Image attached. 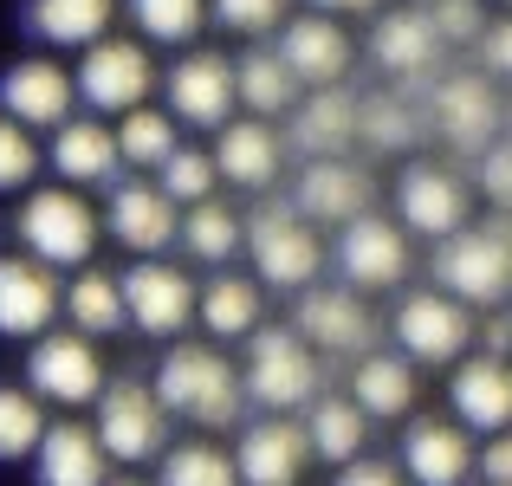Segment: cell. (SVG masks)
<instances>
[{"label":"cell","mask_w":512,"mask_h":486,"mask_svg":"<svg viewBox=\"0 0 512 486\" xmlns=\"http://www.w3.org/2000/svg\"><path fill=\"white\" fill-rule=\"evenodd\" d=\"M150 389H156V402H163V415H182V422H195V428H234L240 409H247L240 370L214 344H169V357L156 363Z\"/></svg>","instance_id":"cell-1"},{"label":"cell","mask_w":512,"mask_h":486,"mask_svg":"<svg viewBox=\"0 0 512 486\" xmlns=\"http://www.w3.org/2000/svg\"><path fill=\"white\" fill-rule=\"evenodd\" d=\"M435 292H448L454 305H500L512 299V221L461 227L454 240H441L435 260Z\"/></svg>","instance_id":"cell-2"},{"label":"cell","mask_w":512,"mask_h":486,"mask_svg":"<svg viewBox=\"0 0 512 486\" xmlns=\"http://www.w3.org/2000/svg\"><path fill=\"white\" fill-rule=\"evenodd\" d=\"M318 383H325V363L292 337V324H260L247 337V363H240V389H247L260 409L292 415V409H312Z\"/></svg>","instance_id":"cell-3"},{"label":"cell","mask_w":512,"mask_h":486,"mask_svg":"<svg viewBox=\"0 0 512 486\" xmlns=\"http://www.w3.org/2000/svg\"><path fill=\"white\" fill-rule=\"evenodd\" d=\"M20 247L33 266H85L98 253V208L78 188H33L20 208Z\"/></svg>","instance_id":"cell-4"},{"label":"cell","mask_w":512,"mask_h":486,"mask_svg":"<svg viewBox=\"0 0 512 486\" xmlns=\"http://www.w3.org/2000/svg\"><path fill=\"white\" fill-rule=\"evenodd\" d=\"M98 448L104 461H124V467H143V461H163L169 448V415L163 402H156L150 383H137V376H117V383H104L98 396Z\"/></svg>","instance_id":"cell-5"},{"label":"cell","mask_w":512,"mask_h":486,"mask_svg":"<svg viewBox=\"0 0 512 486\" xmlns=\"http://www.w3.org/2000/svg\"><path fill=\"white\" fill-rule=\"evenodd\" d=\"M240 227H247V253H253V266H260L266 286L305 292V286L318 279V266H325V247H318L312 227L292 214V201H260L253 214H240Z\"/></svg>","instance_id":"cell-6"},{"label":"cell","mask_w":512,"mask_h":486,"mask_svg":"<svg viewBox=\"0 0 512 486\" xmlns=\"http://www.w3.org/2000/svg\"><path fill=\"white\" fill-rule=\"evenodd\" d=\"M428 130H441V137L454 143V150L480 156L500 143V124H506V104L500 91H493L487 72H448L435 78V91H428Z\"/></svg>","instance_id":"cell-7"},{"label":"cell","mask_w":512,"mask_h":486,"mask_svg":"<svg viewBox=\"0 0 512 486\" xmlns=\"http://www.w3.org/2000/svg\"><path fill=\"white\" fill-rule=\"evenodd\" d=\"M72 91L98 117H130V111H143V104H150L156 65H150V52H143L137 39H98V46L78 59Z\"/></svg>","instance_id":"cell-8"},{"label":"cell","mask_w":512,"mask_h":486,"mask_svg":"<svg viewBox=\"0 0 512 486\" xmlns=\"http://www.w3.org/2000/svg\"><path fill=\"white\" fill-rule=\"evenodd\" d=\"M292 337H299L312 357H370L376 318L350 286H305L299 312H292Z\"/></svg>","instance_id":"cell-9"},{"label":"cell","mask_w":512,"mask_h":486,"mask_svg":"<svg viewBox=\"0 0 512 486\" xmlns=\"http://www.w3.org/2000/svg\"><path fill=\"white\" fill-rule=\"evenodd\" d=\"M26 389L39 402H65V409H85L104 396V357L91 337L78 331H46L33 337V357H26Z\"/></svg>","instance_id":"cell-10"},{"label":"cell","mask_w":512,"mask_h":486,"mask_svg":"<svg viewBox=\"0 0 512 486\" xmlns=\"http://www.w3.org/2000/svg\"><path fill=\"white\" fill-rule=\"evenodd\" d=\"M396 227H409V234L422 240H454L461 227H474L467 214H474V195H467V182L454 169H441V162H409L396 182Z\"/></svg>","instance_id":"cell-11"},{"label":"cell","mask_w":512,"mask_h":486,"mask_svg":"<svg viewBox=\"0 0 512 486\" xmlns=\"http://www.w3.org/2000/svg\"><path fill=\"white\" fill-rule=\"evenodd\" d=\"M389 331L402 344V363H461L467 344H474V318L448 292H409L389 312Z\"/></svg>","instance_id":"cell-12"},{"label":"cell","mask_w":512,"mask_h":486,"mask_svg":"<svg viewBox=\"0 0 512 486\" xmlns=\"http://www.w3.org/2000/svg\"><path fill=\"white\" fill-rule=\"evenodd\" d=\"M331 260H338L344 286L357 292H389L409 279V234H402L396 221H383V214H357L350 227H338V247H331Z\"/></svg>","instance_id":"cell-13"},{"label":"cell","mask_w":512,"mask_h":486,"mask_svg":"<svg viewBox=\"0 0 512 486\" xmlns=\"http://www.w3.org/2000/svg\"><path fill=\"white\" fill-rule=\"evenodd\" d=\"M163 91H169V117H182V124H195V130H227L234 111H240L234 104V59L214 52V46L182 52V59L169 65Z\"/></svg>","instance_id":"cell-14"},{"label":"cell","mask_w":512,"mask_h":486,"mask_svg":"<svg viewBox=\"0 0 512 486\" xmlns=\"http://www.w3.org/2000/svg\"><path fill=\"white\" fill-rule=\"evenodd\" d=\"M279 65H286L292 78H299V91H331L344 85L350 59H357V46H350V33L338 20H325V13H286V26H279Z\"/></svg>","instance_id":"cell-15"},{"label":"cell","mask_w":512,"mask_h":486,"mask_svg":"<svg viewBox=\"0 0 512 486\" xmlns=\"http://www.w3.org/2000/svg\"><path fill=\"white\" fill-rule=\"evenodd\" d=\"M117 292H124V318L150 337H182L188 318H195V279H188L182 266L143 260L117 279Z\"/></svg>","instance_id":"cell-16"},{"label":"cell","mask_w":512,"mask_h":486,"mask_svg":"<svg viewBox=\"0 0 512 486\" xmlns=\"http://www.w3.org/2000/svg\"><path fill=\"white\" fill-rule=\"evenodd\" d=\"M376 201V175L363 169V162H305L299 182H292V214H305V221H331V227H350L357 214H370Z\"/></svg>","instance_id":"cell-17"},{"label":"cell","mask_w":512,"mask_h":486,"mask_svg":"<svg viewBox=\"0 0 512 486\" xmlns=\"http://www.w3.org/2000/svg\"><path fill=\"white\" fill-rule=\"evenodd\" d=\"M72 72H59L52 59H20L0 78V117H13L20 130H59L72 124Z\"/></svg>","instance_id":"cell-18"},{"label":"cell","mask_w":512,"mask_h":486,"mask_svg":"<svg viewBox=\"0 0 512 486\" xmlns=\"http://www.w3.org/2000/svg\"><path fill=\"white\" fill-rule=\"evenodd\" d=\"M305 461H312V448H305V428L299 422H253L240 428V448H234V480L240 486H299L305 480Z\"/></svg>","instance_id":"cell-19"},{"label":"cell","mask_w":512,"mask_h":486,"mask_svg":"<svg viewBox=\"0 0 512 486\" xmlns=\"http://www.w3.org/2000/svg\"><path fill=\"white\" fill-rule=\"evenodd\" d=\"M104 227H111L117 247L130 253H163L175 234H182V214L156 182H117L111 188V208H104Z\"/></svg>","instance_id":"cell-20"},{"label":"cell","mask_w":512,"mask_h":486,"mask_svg":"<svg viewBox=\"0 0 512 486\" xmlns=\"http://www.w3.org/2000/svg\"><path fill=\"white\" fill-rule=\"evenodd\" d=\"M441 39L435 26H428L422 7H396V13H376V33H370V59L383 65L389 78H402V85H422L428 72L441 65Z\"/></svg>","instance_id":"cell-21"},{"label":"cell","mask_w":512,"mask_h":486,"mask_svg":"<svg viewBox=\"0 0 512 486\" xmlns=\"http://www.w3.org/2000/svg\"><path fill=\"white\" fill-rule=\"evenodd\" d=\"M59 318V286H52L46 266L20 260V253H0V337H46Z\"/></svg>","instance_id":"cell-22"},{"label":"cell","mask_w":512,"mask_h":486,"mask_svg":"<svg viewBox=\"0 0 512 486\" xmlns=\"http://www.w3.org/2000/svg\"><path fill=\"white\" fill-rule=\"evenodd\" d=\"M214 175H227L234 188H253V195H266V188L279 182V169H286V137H279L273 124H253V117H240V124H227L221 137H214Z\"/></svg>","instance_id":"cell-23"},{"label":"cell","mask_w":512,"mask_h":486,"mask_svg":"<svg viewBox=\"0 0 512 486\" xmlns=\"http://www.w3.org/2000/svg\"><path fill=\"white\" fill-rule=\"evenodd\" d=\"M448 396H454L461 428L506 435V428H512V363H506V357H461Z\"/></svg>","instance_id":"cell-24"},{"label":"cell","mask_w":512,"mask_h":486,"mask_svg":"<svg viewBox=\"0 0 512 486\" xmlns=\"http://www.w3.org/2000/svg\"><path fill=\"white\" fill-rule=\"evenodd\" d=\"M33 480L39 486H111V461H104L98 435L85 422H52L33 448Z\"/></svg>","instance_id":"cell-25"},{"label":"cell","mask_w":512,"mask_h":486,"mask_svg":"<svg viewBox=\"0 0 512 486\" xmlns=\"http://www.w3.org/2000/svg\"><path fill=\"white\" fill-rule=\"evenodd\" d=\"M474 474V448L454 422H409L402 435V480L409 486H461Z\"/></svg>","instance_id":"cell-26"},{"label":"cell","mask_w":512,"mask_h":486,"mask_svg":"<svg viewBox=\"0 0 512 486\" xmlns=\"http://www.w3.org/2000/svg\"><path fill=\"white\" fill-rule=\"evenodd\" d=\"M350 143H357V91L331 85V91H312L305 111H292V150L305 162H338Z\"/></svg>","instance_id":"cell-27"},{"label":"cell","mask_w":512,"mask_h":486,"mask_svg":"<svg viewBox=\"0 0 512 486\" xmlns=\"http://www.w3.org/2000/svg\"><path fill=\"white\" fill-rule=\"evenodd\" d=\"M46 162L65 175V188H85V182H117V137L98 124V117H72V124L52 130V150Z\"/></svg>","instance_id":"cell-28"},{"label":"cell","mask_w":512,"mask_h":486,"mask_svg":"<svg viewBox=\"0 0 512 486\" xmlns=\"http://www.w3.org/2000/svg\"><path fill=\"white\" fill-rule=\"evenodd\" d=\"M234 104H247L253 124H266V117H292V111H299V78L279 65L273 46H247L234 59Z\"/></svg>","instance_id":"cell-29"},{"label":"cell","mask_w":512,"mask_h":486,"mask_svg":"<svg viewBox=\"0 0 512 486\" xmlns=\"http://www.w3.org/2000/svg\"><path fill=\"white\" fill-rule=\"evenodd\" d=\"M415 370L402 357H383V350H370V357H357V370H350V402L363 409V422H396V415L415 409Z\"/></svg>","instance_id":"cell-30"},{"label":"cell","mask_w":512,"mask_h":486,"mask_svg":"<svg viewBox=\"0 0 512 486\" xmlns=\"http://www.w3.org/2000/svg\"><path fill=\"white\" fill-rule=\"evenodd\" d=\"M117 0H26V33L46 39V46H78L91 52L111 26Z\"/></svg>","instance_id":"cell-31"},{"label":"cell","mask_w":512,"mask_h":486,"mask_svg":"<svg viewBox=\"0 0 512 486\" xmlns=\"http://www.w3.org/2000/svg\"><path fill=\"white\" fill-rule=\"evenodd\" d=\"M363 441H370V422H363V409L350 396H318L305 409V448L318 461L350 467V461H363Z\"/></svg>","instance_id":"cell-32"},{"label":"cell","mask_w":512,"mask_h":486,"mask_svg":"<svg viewBox=\"0 0 512 486\" xmlns=\"http://www.w3.org/2000/svg\"><path fill=\"white\" fill-rule=\"evenodd\" d=\"M357 137L370 150H409V143L428 137V111L409 104V85L402 91H363L357 98Z\"/></svg>","instance_id":"cell-33"},{"label":"cell","mask_w":512,"mask_h":486,"mask_svg":"<svg viewBox=\"0 0 512 486\" xmlns=\"http://www.w3.org/2000/svg\"><path fill=\"white\" fill-rule=\"evenodd\" d=\"M59 312L78 324V337H111V331H124V292H117V279L111 273H78L72 286L59 292Z\"/></svg>","instance_id":"cell-34"},{"label":"cell","mask_w":512,"mask_h":486,"mask_svg":"<svg viewBox=\"0 0 512 486\" xmlns=\"http://www.w3.org/2000/svg\"><path fill=\"white\" fill-rule=\"evenodd\" d=\"M195 312L214 337H253L260 331V286L240 273L208 279V292H195Z\"/></svg>","instance_id":"cell-35"},{"label":"cell","mask_w":512,"mask_h":486,"mask_svg":"<svg viewBox=\"0 0 512 486\" xmlns=\"http://www.w3.org/2000/svg\"><path fill=\"white\" fill-rule=\"evenodd\" d=\"M182 247L195 253L201 266H227L240 247H247L240 208H227V201H201V208H188L182 214Z\"/></svg>","instance_id":"cell-36"},{"label":"cell","mask_w":512,"mask_h":486,"mask_svg":"<svg viewBox=\"0 0 512 486\" xmlns=\"http://www.w3.org/2000/svg\"><path fill=\"white\" fill-rule=\"evenodd\" d=\"M111 137H117V162H130V169H163V162L182 150L169 111H130L124 130H111Z\"/></svg>","instance_id":"cell-37"},{"label":"cell","mask_w":512,"mask_h":486,"mask_svg":"<svg viewBox=\"0 0 512 486\" xmlns=\"http://www.w3.org/2000/svg\"><path fill=\"white\" fill-rule=\"evenodd\" d=\"M124 7L150 46H188L208 20V0H124Z\"/></svg>","instance_id":"cell-38"},{"label":"cell","mask_w":512,"mask_h":486,"mask_svg":"<svg viewBox=\"0 0 512 486\" xmlns=\"http://www.w3.org/2000/svg\"><path fill=\"white\" fill-rule=\"evenodd\" d=\"M156 486H240L234 480V454L208 448V441L163 448V474H156Z\"/></svg>","instance_id":"cell-39"},{"label":"cell","mask_w":512,"mask_h":486,"mask_svg":"<svg viewBox=\"0 0 512 486\" xmlns=\"http://www.w3.org/2000/svg\"><path fill=\"white\" fill-rule=\"evenodd\" d=\"M46 435V409H39L33 389L0 383V461H26Z\"/></svg>","instance_id":"cell-40"},{"label":"cell","mask_w":512,"mask_h":486,"mask_svg":"<svg viewBox=\"0 0 512 486\" xmlns=\"http://www.w3.org/2000/svg\"><path fill=\"white\" fill-rule=\"evenodd\" d=\"M156 188H163L175 208H201V201H214V162L201 150H175L163 169H156Z\"/></svg>","instance_id":"cell-41"},{"label":"cell","mask_w":512,"mask_h":486,"mask_svg":"<svg viewBox=\"0 0 512 486\" xmlns=\"http://www.w3.org/2000/svg\"><path fill=\"white\" fill-rule=\"evenodd\" d=\"M422 13H428L441 46H480V33H487V7H480V0H435V7H422Z\"/></svg>","instance_id":"cell-42"},{"label":"cell","mask_w":512,"mask_h":486,"mask_svg":"<svg viewBox=\"0 0 512 486\" xmlns=\"http://www.w3.org/2000/svg\"><path fill=\"white\" fill-rule=\"evenodd\" d=\"M33 175H39V143H33V130H20L13 117H0V195L26 188Z\"/></svg>","instance_id":"cell-43"},{"label":"cell","mask_w":512,"mask_h":486,"mask_svg":"<svg viewBox=\"0 0 512 486\" xmlns=\"http://www.w3.org/2000/svg\"><path fill=\"white\" fill-rule=\"evenodd\" d=\"M208 7H214V20H221V26L260 39V33H279V26H286L292 0H208Z\"/></svg>","instance_id":"cell-44"},{"label":"cell","mask_w":512,"mask_h":486,"mask_svg":"<svg viewBox=\"0 0 512 486\" xmlns=\"http://www.w3.org/2000/svg\"><path fill=\"white\" fill-rule=\"evenodd\" d=\"M480 188H487V201H500L512 214V137H500L493 150H480Z\"/></svg>","instance_id":"cell-45"},{"label":"cell","mask_w":512,"mask_h":486,"mask_svg":"<svg viewBox=\"0 0 512 486\" xmlns=\"http://www.w3.org/2000/svg\"><path fill=\"white\" fill-rule=\"evenodd\" d=\"M474 467H480L487 486H512V428L506 435H487V448L474 454Z\"/></svg>","instance_id":"cell-46"},{"label":"cell","mask_w":512,"mask_h":486,"mask_svg":"<svg viewBox=\"0 0 512 486\" xmlns=\"http://www.w3.org/2000/svg\"><path fill=\"white\" fill-rule=\"evenodd\" d=\"M480 59H487V78H512V20H493L480 33Z\"/></svg>","instance_id":"cell-47"},{"label":"cell","mask_w":512,"mask_h":486,"mask_svg":"<svg viewBox=\"0 0 512 486\" xmlns=\"http://www.w3.org/2000/svg\"><path fill=\"white\" fill-rule=\"evenodd\" d=\"M338 486H409V480H402V467H389V461H350L338 474Z\"/></svg>","instance_id":"cell-48"},{"label":"cell","mask_w":512,"mask_h":486,"mask_svg":"<svg viewBox=\"0 0 512 486\" xmlns=\"http://www.w3.org/2000/svg\"><path fill=\"white\" fill-rule=\"evenodd\" d=\"M312 7L325 13V20H338V13H376L383 0H312Z\"/></svg>","instance_id":"cell-49"},{"label":"cell","mask_w":512,"mask_h":486,"mask_svg":"<svg viewBox=\"0 0 512 486\" xmlns=\"http://www.w3.org/2000/svg\"><path fill=\"white\" fill-rule=\"evenodd\" d=\"M111 486H137V480H111Z\"/></svg>","instance_id":"cell-50"},{"label":"cell","mask_w":512,"mask_h":486,"mask_svg":"<svg viewBox=\"0 0 512 486\" xmlns=\"http://www.w3.org/2000/svg\"><path fill=\"white\" fill-rule=\"evenodd\" d=\"M506 124H512V104H506Z\"/></svg>","instance_id":"cell-51"},{"label":"cell","mask_w":512,"mask_h":486,"mask_svg":"<svg viewBox=\"0 0 512 486\" xmlns=\"http://www.w3.org/2000/svg\"><path fill=\"white\" fill-rule=\"evenodd\" d=\"M480 7H487V0H480Z\"/></svg>","instance_id":"cell-52"},{"label":"cell","mask_w":512,"mask_h":486,"mask_svg":"<svg viewBox=\"0 0 512 486\" xmlns=\"http://www.w3.org/2000/svg\"><path fill=\"white\" fill-rule=\"evenodd\" d=\"M506 324H512V318H506Z\"/></svg>","instance_id":"cell-53"}]
</instances>
